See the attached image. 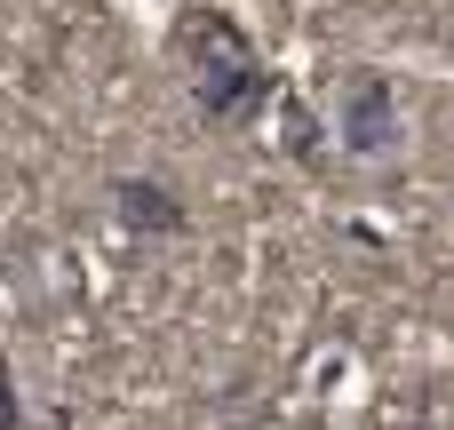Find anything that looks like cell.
Wrapping results in <instances>:
<instances>
[{"mask_svg": "<svg viewBox=\"0 0 454 430\" xmlns=\"http://www.w3.org/2000/svg\"><path fill=\"white\" fill-rule=\"evenodd\" d=\"M0 430H24V399H16V367L0 351Z\"/></svg>", "mask_w": 454, "mask_h": 430, "instance_id": "cell-5", "label": "cell"}, {"mask_svg": "<svg viewBox=\"0 0 454 430\" xmlns=\"http://www.w3.org/2000/svg\"><path fill=\"white\" fill-rule=\"evenodd\" d=\"M112 215L128 239H184L192 231V199L168 176H120L112 184Z\"/></svg>", "mask_w": 454, "mask_h": 430, "instance_id": "cell-3", "label": "cell"}, {"mask_svg": "<svg viewBox=\"0 0 454 430\" xmlns=\"http://www.w3.org/2000/svg\"><path fill=\"white\" fill-rule=\"evenodd\" d=\"M335 144H343L351 160H391V152L407 144V120H399V88H391V72L351 64V72L335 80Z\"/></svg>", "mask_w": 454, "mask_h": 430, "instance_id": "cell-2", "label": "cell"}, {"mask_svg": "<svg viewBox=\"0 0 454 430\" xmlns=\"http://www.w3.org/2000/svg\"><path fill=\"white\" fill-rule=\"evenodd\" d=\"M176 56H184V80H192V104L207 128H247L263 104H271V64L263 48L247 40L239 16L223 8H184L176 16Z\"/></svg>", "mask_w": 454, "mask_h": 430, "instance_id": "cell-1", "label": "cell"}, {"mask_svg": "<svg viewBox=\"0 0 454 430\" xmlns=\"http://www.w3.org/2000/svg\"><path fill=\"white\" fill-rule=\"evenodd\" d=\"M287 160H303V168H311V160H327V128H319L303 104H287Z\"/></svg>", "mask_w": 454, "mask_h": 430, "instance_id": "cell-4", "label": "cell"}]
</instances>
